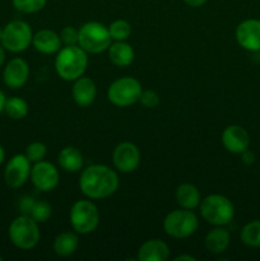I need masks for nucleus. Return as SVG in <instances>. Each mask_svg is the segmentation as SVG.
<instances>
[{
  "instance_id": "1",
  "label": "nucleus",
  "mask_w": 260,
  "mask_h": 261,
  "mask_svg": "<svg viewBox=\"0 0 260 261\" xmlns=\"http://www.w3.org/2000/svg\"><path fill=\"white\" fill-rule=\"evenodd\" d=\"M120 185L119 176L115 170L106 165H91L82 170L79 189L86 198L101 200L114 195Z\"/></svg>"
},
{
  "instance_id": "2",
  "label": "nucleus",
  "mask_w": 260,
  "mask_h": 261,
  "mask_svg": "<svg viewBox=\"0 0 260 261\" xmlns=\"http://www.w3.org/2000/svg\"><path fill=\"white\" fill-rule=\"evenodd\" d=\"M88 68V54L79 45L63 46L56 53L55 70L63 81L74 82Z\"/></svg>"
},
{
  "instance_id": "3",
  "label": "nucleus",
  "mask_w": 260,
  "mask_h": 261,
  "mask_svg": "<svg viewBox=\"0 0 260 261\" xmlns=\"http://www.w3.org/2000/svg\"><path fill=\"white\" fill-rule=\"evenodd\" d=\"M200 216L212 226H227L235 217V205L227 196L211 194L199 204Z\"/></svg>"
},
{
  "instance_id": "4",
  "label": "nucleus",
  "mask_w": 260,
  "mask_h": 261,
  "mask_svg": "<svg viewBox=\"0 0 260 261\" xmlns=\"http://www.w3.org/2000/svg\"><path fill=\"white\" fill-rule=\"evenodd\" d=\"M8 236L10 242L20 250L35 249L41 239L38 223L25 214H20L10 222Z\"/></svg>"
},
{
  "instance_id": "5",
  "label": "nucleus",
  "mask_w": 260,
  "mask_h": 261,
  "mask_svg": "<svg viewBox=\"0 0 260 261\" xmlns=\"http://www.w3.org/2000/svg\"><path fill=\"white\" fill-rule=\"evenodd\" d=\"M71 228L78 234H89L99 224V211L91 199H81L71 205L69 212Z\"/></svg>"
},
{
  "instance_id": "6",
  "label": "nucleus",
  "mask_w": 260,
  "mask_h": 261,
  "mask_svg": "<svg viewBox=\"0 0 260 261\" xmlns=\"http://www.w3.org/2000/svg\"><path fill=\"white\" fill-rule=\"evenodd\" d=\"M112 43L109 27L99 22H86L79 28L78 45L87 54H101L109 50Z\"/></svg>"
},
{
  "instance_id": "7",
  "label": "nucleus",
  "mask_w": 260,
  "mask_h": 261,
  "mask_svg": "<svg viewBox=\"0 0 260 261\" xmlns=\"http://www.w3.org/2000/svg\"><path fill=\"white\" fill-rule=\"evenodd\" d=\"M199 227V219L190 209H176L163 219V229L172 239L183 240L193 236Z\"/></svg>"
},
{
  "instance_id": "8",
  "label": "nucleus",
  "mask_w": 260,
  "mask_h": 261,
  "mask_svg": "<svg viewBox=\"0 0 260 261\" xmlns=\"http://www.w3.org/2000/svg\"><path fill=\"white\" fill-rule=\"evenodd\" d=\"M33 32L31 25L22 19L10 20L3 28L2 46L10 53H23L32 43Z\"/></svg>"
},
{
  "instance_id": "9",
  "label": "nucleus",
  "mask_w": 260,
  "mask_h": 261,
  "mask_svg": "<svg viewBox=\"0 0 260 261\" xmlns=\"http://www.w3.org/2000/svg\"><path fill=\"white\" fill-rule=\"evenodd\" d=\"M142 84L133 76H121L110 84L107 98L116 107H129L139 102Z\"/></svg>"
},
{
  "instance_id": "10",
  "label": "nucleus",
  "mask_w": 260,
  "mask_h": 261,
  "mask_svg": "<svg viewBox=\"0 0 260 261\" xmlns=\"http://www.w3.org/2000/svg\"><path fill=\"white\" fill-rule=\"evenodd\" d=\"M30 180L38 191L48 193L59 185L60 173L55 165L43 160L33 163L32 168H31Z\"/></svg>"
},
{
  "instance_id": "11",
  "label": "nucleus",
  "mask_w": 260,
  "mask_h": 261,
  "mask_svg": "<svg viewBox=\"0 0 260 261\" xmlns=\"http://www.w3.org/2000/svg\"><path fill=\"white\" fill-rule=\"evenodd\" d=\"M32 163L25 154H14L4 168V181L10 189H19L28 181Z\"/></svg>"
},
{
  "instance_id": "12",
  "label": "nucleus",
  "mask_w": 260,
  "mask_h": 261,
  "mask_svg": "<svg viewBox=\"0 0 260 261\" xmlns=\"http://www.w3.org/2000/svg\"><path fill=\"white\" fill-rule=\"evenodd\" d=\"M115 168L121 173H132L140 165V150L134 143L121 142L112 152Z\"/></svg>"
},
{
  "instance_id": "13",
  "label": "nucleus",
  "mask_w": 260,
  "mask_h": 261,
  "mask_svg": "<svg viewBox=\"0 0 260 261\" xmlns=\"http://www.w3.org/2000/svg\"><path fill=\"white\" fill-rule=\"evenodd\" d=\"M235 37L237 43L244 50L250 53H259L260 51V19L242 20L239 23L235 31Z\"/></svg>"
},
{
  "instance_id": "14",
  "label": "nucleus",
  "mask_w": 260,
  "mask_h": 261,
  "mask_svg": "<svg viewBox=\"0 0 260 261\" xmlns=\"http://www.w3.org/2000/svg\"><path fill=\"white\" fill-rule=\"evenodd\" d=\"M30 78V65L22 58H13L5 64L3 70V82L10 89H19Z\"/></svg>"
},
{
  "instance_id": "15",
  "label": "nucleus",
  "mask_w": 260,
  "mask_h": 261,
  "mask_svg": "<svg viewBox=\"0 0 260 261\" xmlns=\"http://www.w3.org/2000/svg\"><path fill=\"white\" fill-rule=\"evenodd\" d=\"M221 142L227 152L241 154L250 147V135L247 130L240 125H228L222 132Z\"/></svg>"
},
{
  "instance_id": "16",
  "label": "nucleus",
  "mask_w": 260,
  "mask_h": 261,
  "mask_svg": "<svg viewBox=\"0 0 260 261\" xmlns=\"http://www.w3.org/2000/svg\"><path fill=\"white\" fill-rule=\"evenodd\" d=\"M171 255L170 246L163 240L152 239L140 245L137 254L138 261H166Z\"/></svg>"
},
{
  "instance_id": "17",
  "label": "nucleus",
  "mask_w": 260,
  "mask_h": 261,
  "mask_svg": "<svg viewBox=\"0 0 260 261\" xmlns=\"http://www.w3.org/2000/svg\"><path fill=\"white\" fill-rule=\"evenodd\" d=\"M97 87L96 83L89 76L82 75L81 78L75 79L71 88V96H73L74 102L79 107H88L96 99Z\"/></svg>"
},
{
  "instance_id": "18",
  "label": "nucleus",
  "mask_w": 260,
  "mask_h": 261,
  "mask_svg": "<svg viewBox=\"0 0 260 261\" xmlns=\"http://www.w3.org/2000/svg\"><path fill=\"white\" fill-rule=\"evenodd\" d=\"M32 45L36 51L45 55H53L63 47L60 35L53 30H40L33 33Z\"/></svg>"
},
{
  "instance_id": "19",
  "label": "nucleus",
  "mask_w": 260,
  "mask_h": 261,
  "mask_svg": "<svg viewBox=\"0 0 260 261\" xmlns=\"http://www.w3.org/2000/svg\"><path fill=\"white\" fill-rule=\"evenodd\" d=\"M231 234L224 228V226H214V228L211 229L204 239L205 249L213 255L223 254L228 249Z\"/></svg>"
},
{
  "instance_id": "20",
  "label": "nucleus",
  "mask_w": 260,
  "mask_h": 261,
  "mask_svg": "<svg viewBox=\"0 0 260 261\" xmlns=\"http://www.w3.org/2000/svg\"><path fill=\"white\" fill-rule=\"evenodd\" d=\"M109 59L117 68H126L132 65L135 58V51L130 43L126 41H115L110 45Z\"/></svg>"
},
{
  "instance_id": "21",
  "label": "nucleus",
  "mask_w": 260,
  "mask_h": 261,
  "mask_svg": "<svg viewBox=\"0 0 260 261\" xmlns=\"http://www.w3.org/2000/svg\"><path fill=\"white\" fill-rule=\"evenodd\" d=\"M58 162L61 170H64L65 172L75 173L83 170L84 158L78 148L69 145L59 152Z\"/></svg>"
},
{
  "instance_id": "22",
  "label": "nucleus",
  "mask_w": 260,
  "mask_h": 261,
  "mask_svg": "<svg viewBox=\"0 0 260 261\" xmlns=\"http://www.w3.org/2000/svg\"><path fill=\"white\" fill-rule=\"evenodd\" d=\"M176 203L184 209H193L199 208V204L201 201V195L199 189L190 182H184L177 186L176 189Z\"/></svg>"
},
{
  "instance_id": "23",
  "label": "nucleus",
  "mask_w": 260,
  "mask_h": 261,
  "mask_svg": "<svg viewBox=\"0 0 260 261\" xmlns=\"http://www.w3.org/2000/svg\"><path fill=\"white\" fill-rule=\"evenodd\" d=\"M54 252H55L58 256L61 257H69L73 254H75V251L79 247V237L76 232L71 231H65L59 233L58 236L54 240Z\"/></svg>"
},
{
  "instance_id": "24",
  "label": "nucleus",
  "mask_w": 260,
  "mask_h": 261,
  "mask_svg": "<svg viewBox=\"0 0 260 261\" xmlns=\"http://www.w3.org/2000/svg\"><path fill=\"white\" fill-rule=\"evenodd\" d=\"M28 110H30V106H28L27 101L23 99L22 97H9L5 102L4 112L12 120L24 119L28 115Z\"/></svg>"
},
{
  "instance_id": "25",
  "label": "nucleus",
  "mask_w": 260,
  "mask_h": 261,
  "mask_svg": "<svg viewBox=\"0 0 260 261\" xmlns=\"http://www.w3.org/2000/svg\"><path fill=\"white\" fill-rule=\"evenodd\" d=\"M240 239L242 244L249 247L259 249L260 247V219L249 222L242 227L240 232Z\"/></svg>"
},
{
  "instance_id": "26",
  "label": "nucleus",
  "mask_w": 260,
  "mask_h": 261,
  "mask_svg": "<svg viewBox=\"0 0 260 261\" xmlns=\"http://www.w3.org/2000/svg\"><path fill=\"white\" fill-rule=\"evenodd\" d=\"M112 41H126L132 35V25L125 19H116L109 25Z\"/></svg>"
},
{
  "instance_id": "27",
  "label": "nucleus",
  "mask_w": 260,
  "mask_h": 261,
  "mask_svg": "<svg viewBox=\"0 0 260 261\" xmlns=\"http://www.w3.org/2000/svg\"><path fill=\"white\" fill-rule=\"evenodd\" d=\"M28 216H30L33 221L37 222L38 224L45 223V222H47L48 219L51 218V216H53V206L48 203H46V201L36 200Z\"/></svg>"
},
{
  "instance_id": "28",
  "label": "nucleus",
  "mask_w": 260,
  "mask_h": 261,
  "mask_svg": "<svg viewBox=\"0 0 260 261\" xmlns=\"http://www.w3.org/2000/svg\"><path fill=\"white\" fill-rule=\"evenodd\" d=\"M47 0H12V4L18 12L24 14L38 13L45 8Z\"/></svg>"
},
{
  "instance_id": "29",
  "label": "nucleus",
  "mask_w": 260,
  "mask_h": 261,
  "mask_svg": "<svg viewBox=\"0 0 260 261\" xmlns=\"http://www.w3.org/2000/svg\"><path fill=\"white\" fill-rule=\"evenodd\" d=\"M24 154L31 161V163L40 162V161L45 160L46 154H47V147L41 142H33L27 145Z\"/></svg>"
},
{
  "instance_id": "30",
  "label": "nucleus",
  "mask_w": 260,
  "mask_h": 261,
  "mask_svg": "<svg viewBox=\"0 0 260 261\" xmlns=\"http://www.w3.org/2000/svg\"><path fill=\"white\" fill-rule=\"evenodd\" d=\"M60 38L64 46L78 45L79 30H76L73 25H66V27H64L63 30H61Z\"/></svg>"
},
{
  "instance_id": "31",
  "label": "nucleus",
  "mask_w": 260,
  "mask_h": 261,
  "mask_svg": "<svg viewBox=\"0 0 260 261\" xmlns=\"http://www.w3.org/2000/svg\"><path fill=\"white\" fill-rule=\"evenodd\" d=\"M139 102L142 103V106L147 107V109H154L160 105V96L153 89H147V91H142Z\"/></svg>"
},
{
  "instance_id": "32",
  "label": "nucleus",
  "mask_w": 260,
  "mask_h": 261,
  "mask_svg": "<svg viewBox=\"0 0 260 261\" xmlns=\"http://www.w3.org/2000/svg\"><path fill=\"white\" fill-rule=\"evenodd\" d=\"M35 201L36 200L32 198V196H28V195L22 196V198L19 199V201H18V208H19L20 213L28 216L31 209H32L33 204H35Z\"/></svg>"
},
{
  "instance_id": "33",
  "label": "nucleus",
  "mask_w": 260,
  "mask_h": 261,
  "mask_svg": "<svg viewBox=\"0 0 260 261\" xmlns=\"http://www.w3.org/2000/svg\"><path fill=\"white\" fill-rule=\"evenodd\" d=\"M241 161H242V163H244V165H247V166L252 165V163L255 162L254 152H252V150H250L249 148H247L246 150H244V152L241 153Z\"/></svg>"
},
{
  "instance_id": "34",
  "label": "nucleus",
  "mask_w": 260,
  "mask_h": 261,
  "mask_svg": "<svg viewBox=\"0 0 260 261\" xmlns=\"http://www.w3.org/2000/svg\"><path fill=\"white\" fill-rule=\"evenodd\" d=\"M184 2H185V4L189 5V7L199 8V7H201V5L205 4L208 0H184Z\"/></svg>"
},
{
  "instance_id": "35",
  "label": "nucleus",
  "mask_w": 260,
  "mask_h": 261,
  "mask_svg": "<svg viewBox=\"0 0 260 261\" xmlns=\"http://www.w3.org/2000/svg\"><path fill=\"white\" fill-rule=\"evenodd\" d=\"M175 261H196V257L195 256H191V255H178V256H176Z\"/></svg>"
},
{
  "instance_id": "36",
  "label": "nucleus",
  "mask_w": 260,
  "mask_h": 261,
  "mask_svg": "<svg viewBox=\"0 0 260 261\" xmlns=\"http://www.w3.org/2000/svg\"><path fill=\"white\" fill-rule=\"evenodd\" d=\"M5 102H7V96H5L4 92L0 89V114H2V112H4Z\"/></svg>"
},
{
  "instance_id": "37",
  "label": "nucleus",
  "mask_w": 260,
  "mask_h": 261,
  "mask_svg": "<svg viewBox=\"0 0 260 261\" xmlns=\"http://www.w3.org/2000/svg\"><path fill=\"white\" fill-rule=\"evenodd\" d=\"M5 63V48L0 45V68L4 65Z\"/></svg>"
},
{
  "instance_id": "38",
  "label": "nucleus",
  "mask_w": 260,
  "mask_h": 261,
  "mask_svg": "<svg viewBox=\"0 0 260 261\" xmlns=\"http://www.w3.org/2000/svg\"><path fill=\"white\" fill-rule=\"evenodd\" d=\"M4 161H5V150L4 148H3V145L0 144V166L4 163Z\"/></svg>"
},
{
  "instance_id": "39",
  "label": "nucleus",
  "mask_w": 260,
  "mask_h": 261,
  "mask_svg": "<svg viewBox=\"0 0 260 261\" xmlns=\"http://www.w3.org/2000/svg\"><path fill=\"white\" fill-rule=\"evenodd\" d=\"M2 33H3V28L0 27V40H2Z\"/></svg>"
},
{
  "instance_id": "40",
  "label": "nucleus",
  "mask_w": 260,
  "mask_h": 261,
  "mask_svg": "<svg viewBox=\"0 0 260 261\" xmlns=\"http://www.w3.org/2000/svg\"><path fill=\"white\" fill-rule=\"evenodd\" d=\"M0 261H3V256H0Z\"/></svg>"
}]
</instances>
